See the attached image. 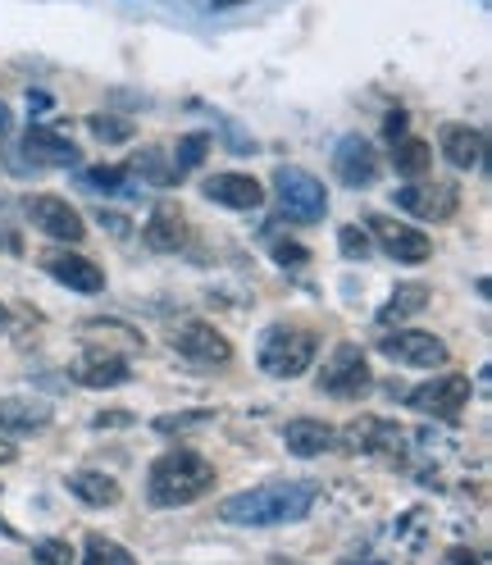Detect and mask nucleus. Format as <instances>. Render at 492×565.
I'll return each mask as SVG.
<instances>
[{
    "instance_id": "obj_19",
    "label": "nucleus",
    "mask_w": 492,
    "mask_h": 565,
    "mask_svg": "<svg viewBox=\"0 0 492 565\" xmlns=\"http://www.w3.org/2000/svg\"><path fill=\"white\" fill-rule=\"evenodd\" d=\"M83 342H87V351H115V356H137V351L147 347V338L128 329L124 320H87Z\"/></svg>"
},
{
    "instance_id": "obj_15",
    "label": "nucleus",
    "mask_w": 492,
    "mask_h": 565,
    "mask_svg": "<svg viewBox=\"0 0 492 565\" xmlns=\"http://www.w3.org/2000/svg\"><path fill=\"white\" fill-rule=\"evenodd\" d=\"M284 447L292 456H301V461H314V456H324V451L338 447V429L324 424V419H314V415H301V419H288Z\"/></svg>"
},
{
    "instance_id": "obj_20",
    "label": "nucleus",
    "mask_w": 492,
    "mask_h": 565,
    "mask_svg": "<svg viewBox=\"0 0 492 565\" xmlns=\"http://www.w3.org/2000/svg\"><path fill=\"white\" fill-rule=\"evenodd\" d=\"M438 147H442V160L451 169H479L483 164V132L470 124H442Z\"/></svg>"
},
{
    "instance_id": "obj_11",
    "label": "nucleus",
    "mask_w": 492,
    "mask_h": 565,
    "mask_svg": "<svg viewBox=\"0 0 492 565\" xmlns=\"http://www.w3.org/2000/svg\"><path fill=\"white\" fill-rule=\"evenodd\" d=\"M370 220V233L378 237V246L388 252L397 265H425L429 256H434V242H429V233H419V228H410V224H402V220H388V215H365Z\"/></svg>"
},
{
    "instance_id": "obj_23",
    "label": "nucleus",
    "mask_w": 492,
    "mask_h": 565,
    "mask_svg": "<svg viewBox=\"0 0 492 565\" xmlns=\"http://www.w3.org/2000/svg\"><path fill=\"white\" fill-rule=\"evenodd\" d=\"M64 483H68V492H74L78 502H87V507H119V498H124L119 479L100 475V470H74Z\"/></svg>"
},
{
    "instance_id": "obj_8",
    "label": "nucleus",
    "mask_w": 492,
    "mask_h": 565,
    "mask_svg": "<svg viewBox=\"0 0 492 565\" xmlns=\"http://www.w3.org/2000/svg\"><path fill=\"white\" fill-rule=\"evenodd\" d=\"M23 215L32 220V228H42V233H46V237H55V242L78 246V242L87 237L83 215H78V210L68 205L64 196H55V192H38V196H28V201H23Z\"/></svg>"
},
{
    "instance_id": "obj_35",
    "label": "nucleus",
    "mask_w": 492,
    "mask_h": 565,
    "mask_svg": "<svg viewBox=\"0 0 492 565\" xmlns=\"http://www.w3.org/2000/svg\"><path fill=\"white\" fill-rule=\"evenodd\" d=\"M92 424H96V429H124V424H132V415L128 411H100Z\"/></svg>"
},
{
    "instance_id": "obj_32",
    "label": "nucleus",
    "mask_w": 492,
    "mask_h": 565,
    "mask_svg": "<svg viewBox=\"0 0 492 565\" xmlns=\"http://www.w3.org/2000/svg\"><path fill=\"white\" fill-rule=\"evenodd\" d=\"M124 179H128L124 169H83V183L92 192H124Z\"/></svg>"
},
{
    "instance_id": "obj_4",
    "label": "nucleus",
    "mask_w": 492,
    "mask_h": 565,
    "mask_svg": "<svg viewBox=\"0 0 492 565\" xmlns=\"http://www.w3.org/2000/svg\"><path fill=\"white\" fill-rule=\"evenodd\" d=\"M274 196H278V205H284V215L292 224H314V220H324V210H329L324 183L314 179L310 169H301V164H278Z\"/></svg>"
},
{
    "instance_id": "obj_25",
    "label": "nucleus",
    "mask_w": 492,
    "mask_h": 565,
    "mask_svg": "<svg viewBox=\"0 0 492 565\" xmlns=\"http://www.w3.org/2000/svg\"><path fill=\"white\" fill-rule=\"evenodd\" d=\"M124 173H132V179H142V183H151V188H173V179H179L160 147H142V151H137V156L124 164Z\"/></svg>"
},
{
    "instance_id": "obj_26",
    "label": "nucleus",
    "mask_w": 492,
    "mask_h": 565,
    "mask_svg": "<svg viewBox=\"0 0 492 565\" xmlns=\"http://www.w3.org/2000/svg\"><path fill=\"white\" fill-rule=\"evenodd\" d=\"M425 306H429L425 282H402V288L393 292V301L378 310V324H402V320H410V315H419Z\"/></svg>"
},
{
    "instance_id": "obj_37",
    "label": "nucleus",
    "mask_w": 492,
    "mask_h": 565,
    "mask_svg": "<svg viewBox=\"0 0 492 565\" xmlns=\"http://www.w3.org/2000/svg\"><path fill=\"white\" fill-rule=\"evenodd\" d=\"M0 132H10V110H6V100H0Z\"/></svg>"
},
{
    "instance_id": "obj_7",
    "label": "nucleus",
    "mask_w": 492,
    "mask_h": 565,
    "mask_svg": "<svg viewBox=\"0 0 492 565\" xmlns=\"http://www.w3.org/2000/svg\"><path fill=\"white\" fill-rule=\"evenodd\" d=\"M169 347L196 370H224L233 361V342L205 320H183L179 329L169 333Z\"/></svg>"
},
{
    "instance_id": "obj_12",
    "label": "nucleus",
    "mask_w": 492,
    "mask_h": 565,
    "mask_svg": "<svg viewBox=\"0 0 492 565\" xmlns=\"http://www.w3.org/2000/svg\"><path fill=\"white\" fill-rule=\"evenodd\" d=\"M42 269H46L55 282H64L68 292H83V297L105 292V269H100L92 256H83V252H46V256H42Z\"/></svg>"
},
{
    "instance_id": "obj_1",
    "label": "nucleus",
    "mask_w": 492,
    "mask_h": 565,
    "mask_svg": "<svg viewBox=\"0 0 492 565\" xmlns=\"http://www.w3.org/2000/svg\"><path fill=\"white\" fill-rule=\"evenodd\" d=\"M320 502V483L310 479H269L256 488H242L233 498L220 502V520L237 529H278V524H297L314 511Z\"/></svg>"
},
{
    "instance_id": "obj_24",
    "label": "nucleus",
    "mask_w": 492,
    "mask_h": 565,
    "mask_svg": "<svg viewBox=\"0 0 492 565\" xmlns=\"http://www.w3.org/2000/svg\"><path fill=\"white\" fill-rule=\"evenodd\" d=\"M434 164V147L425 137H397L393 141V169L406 173V179H425Z\"/></svg>"
},
{
    "instance_id": "obj_27",
    "label": "nucleus",
    "mask_w": 492,
    "mask_h": 565,
    "mask_svg": "<svg viewBox=\"0 0 492 565\" xmlns=\"http://www.w3.org/2000/svg\"><path fill=\"white\" fill-rule=\"evenodd\" d=\"M210 156V132H188L183 141H179V151H173V173H179V179H183V173H192L201 160Z\"/></svg>"
},
{
    "instance_id": "obj_30",
    "label": "nucleus",
    "mask_w": 492,
    "mask_h": 565,
    "mask_svg": "<svg viewBox=\"0 0 492 565\" xmlns=\"http://www.w3.org/2000/svg\"><path fill=\"white\" fill-rule=\"evenodd\" d=\"M201 424H215V411H179V415H160L151 429L156 434H192V429H201Z\"/></svg>"
},
{
    "instance_id": "obj_10",
    "label": "nucleus",
    "mask_w": 492,
    "mask_h": 565,
    "mask_svg": "<svg viewBox=\"0 0 492 565\" xmlns=\"http://www.w3.org/2000/svg\"><path fill=\"white\" fill-rule=\"evenodd\" d=\"M378 351L397 365H410V370H438L447 365V342L425 333V329H397V333H383L378 338Z\"/></svg>"
},
{
    "instance_id": "obj_6",
    "label": "nucleus",
    "mask_w": 492,
    "mask_h": 565,
    "mask_svg": "<svg viewBox=\"0 0 492 565\" xmlns=\"http://www.w3.org/2000/svg\"><path fill=\"white\" fill-rule=\"evenodd\" d=\"M338 447H346L351 456H388V461H397V456L410 447V434L397 419L361 415V419H351L346 429H338Z\"/></svg>"
},
{
    "instance_id": "obj_31",
    "label": "nucleus",
    "mask_w": 492,
    "mask_h": 565,
    "mask_svg": "<svg viewBox=\"0 0 492 565\" xmlns=\"http://www.w3.org/2000/svg\"><path fill=\"white\" fill-rule=\"evenodd\" d=\"M32 561L38 565H74V547H68L64 539H42L38 547H32Z\"/></svg>"
},
{
    "instance_id": "obj_18",
    "label": "nucleus",
    "mask_w": 492,
    "mask_h": 565,
    "mask_svg": "<svg viewBox=\"0 0 492 565\" xmlns=\"http://www.w3.org/2000/svg\"><path fill=\"white\" fill-rule=\"evenodd\" d=\"M74 379L83 387L105 393V387H124L132 379V365H128V356H115V351H87V356L74 365Z\"/></svg>"
},
{
    "instance_id": "obj_36",
    "label": "nucleus",
    "mask_w": 492,
    "mask_h": 565,
    "mask_svg": "<svg viewBox=\"0 0 492 565\" xmlns=\"http://www.w3.org/2000/svg\"><path fill=\"white\" fill-rule=\"evenodd\" d=\"M14 456H19V447H14L10 438H0V466H10V461H14Z\"/></svg>"
},
{
    "instance_id": "obj_28",
    "label": "nucleus",
    "mask_w": 492,
    "mask_h": 565,
    "mask_svg": "<svg viewBox=\"0 0 492 565\" xmlns=\"http://www.w3.org/2000/svg\"><path fill=\"white\" fill-rule=\"evenodd\" d=\"M87 128H92L96 141H105V147H124V141H132V119H124V115H92Z\"/></svg>"
},
{
    "instance_id": "obj_16",
    "label": "nucleus",
    "mask_w": 492,
    "mask_h": 565,
    "mask_svg": "<svg viewBox=\"0 0 492 565\" xmlns=\"http://www.w3.org/2000/svg\"><path fill=\"white\" fill-rule=\"evenodd\" d=\"M205 201H220L228 210H260L265 205V188L252 179V173H215L205 179Z\"/></svg>"
},
{
    "instance_id": "obj_33",
    "label": "nucleus",
    "mask_w": 492,
    "mask_h": 565,
    "mask_svg": "<svg viewBox=\"0 0 492 565\" xmlns=\"http://www.w3.org/2000/svg\"><path fill=\"white\" fill-rule=\"evenodd\" d=\"M338 246H342V256H346V260H370V233H361L356 224L338 233Z\"/></svg>"
},
{
    "instance_id": "obj_13",
    "label": "nucleus",
    "mask_w": 492,
    "mask_h": 565,
    "mask_svg": "<svg viewBox=\"0 0 492 565\" xmlns=\"http://www.w3.org/2000/svg\"><path fill=\"white\" fill-rule=\"evenodd\" d=\"M378 151L370 147V141L365 137H356V132H351V137H342L338 141V147H333V173H338V179L346 183V188H374L378 183Z\"/></svg>"
},
{
    "instance_id": "obj_34",
    "label": "nucleus",
    "mask_w": 492,
    "mask_h": 565,
    "mask_svg": "<svg viewBox=\"0 0 492 565\" xmlns=\"http://www.w3.org/2000/svg\"><path fill=\"white\" fill-rule=\"evenodd\" d=\"M274 260L297 269V265H306V246H297V242H278V246H274Z\"/></svg>"
},
{
    "instance_id": "obj_9",
    "label": "nucleus",
    "mask_w": 492,
    "mask_h": 565,
    "mask_svg": "<svg viewBox=\"0 0 492 565\" xmlns=\"http://www.w3.org/2000/svg\"><path fill=\"white\" fill-rule=\"evenodd\" d=\"M470 397H474V387H470L466 374H438L434 383H419V387H415L410 406H415L419 415H434V419H447V424H451V419L466 415Z\"/></svg>"
},
{
    "instance_id": "obj_17",
    "label": "nucleus",
    "mask_w": 492,
    "mask_h": 565,
    "mask_svg": "<svg viewBox=\"0 0 492 565\" xmlns=\"http://www.w3.org/2000/svg\"><path fill=\"white\" fill-rule=\"evenodd\" d=\"M55 419L46 397H0V434H38Z\"/></svg>"
},
{
    "instance_id": "obj_2",
    "label": "nucleus",
    "mask_w": 492,
    "mask_h": 565,
    "mask_svg": "<svg viewBox=\"0 0 492 565\" xmlns=\"http://www.w3.org/2000/svg\"><path fill=\"white\" fill-rule=\"evenodd\" d=\"M215 466L205 461L201 451H188V447H173L164 451L160 461L151 466L147 475V502L160 507V511H173V507H192L201 502L210 488H215Z\"/></svg>"
},
{
    "instance_id": "obj_38",
    "label": "nucleus",
    "mask_w": 492,
    "mask_h": 565,
    "mask_svg": "<svg viewBox=\"0 0 492 565\" xmlns=\"http://www.w3.org/2000/svg\"><path fill=\"white\" fill-rule=\"evenodd\" d=\"M6 329H10V310H6V306H0V333H6Z\"/></svg>"
},
{
    "instance_id": "obj_14",
    "label": "nucleus",
    "mask_w": 492,
    "mask_h": 565,
    "mask_svg": "<svg viewBox=\"0 0 492 565\" xmlns=\"http://www.w3.org/2000/svg\"><path fill=\"white\" fill-rule=\"evenodd\" d=\"M456 201H461V192H456V183H410L397 192V205L410 210L415 220H451L456 215Z\"/></svg>"
},
{
    "instance_id": "obj_22",
    "label": "nucleus",
    "mask_w": 492,
    "mask_h": 565,
    "mask_svg": "<svg viewBox=\"0 0 492 565\" xmlns=\"http://www.w3.org/2000/svg\"><path fill=\"white\" fill-rule=\"evenodd\" d=\"M142 237H147L151 252H179V246L188 242V215L179 205H156V215L147 220Z\"/></svg>"
},
{
    "instance_id": "obj_5",
    "label": "nucleus",
    "mask_w": 492,
    "mask_h": 565,
    "mask_svg": "<svg viewBox=\"0 0 492 565\" xmlns=\"http://www.w3.org/2000/svg\"><path fill=\"white\" fill-rule=\"evenodd\" d=\"M320 387L329 397H342V402H361L370 387H374V374H370V361H365V347L361 342H338L329 351V361L320 370Z\"/></svg>"
},
{
    "instance_id": "obj_29",
    "label": "nucleus",
    "mask_w": 492,
    "mask_h": 565,
    "mask_svg": "<svg viewBox=\"0 0 492 565\" xmlns=\"http://www.w3.org/2000/svg\"><path fill=\"white\" fill-rule=\"evenodd\" d=\"M83 565H137V561H132V552L119 547L115 539L92 534V539H87V556H83Z\"/></svg>"
},
{
    "instance_id": "obj_21",
    "label": "nucleus",
    "mask_w": 492,
    "mask_h": 565,
    "mask_svg": "<svg viewBox=\"0 0 492 565\" xmlns=\"http://www.w3.org/2000/svg\"><path fill=\"white\" fill-rule=\"evenodd\" d=\"M23 151H28L32 164H55V169H68V164L83 160V151L68 137H60L55 128H32L28 141H23Z\"/></svg>"
},
{
    "instance_id": "obj_3",
    "label": "nucleus",
    "mask_w": 492,
    "mask_h": 565,
    "mask_svg": "<svg viewBox=\"0 0 492 565\" xmlns=\"http://www.w3.org/2000/svg\"><path fill=\"white\" fill-rule=\"evenodd\" d=\"M314 351H320V338L301 324H269L260 347H256V361L269 379H301L314 365Z\"/></svg>"
}]
</instances>
